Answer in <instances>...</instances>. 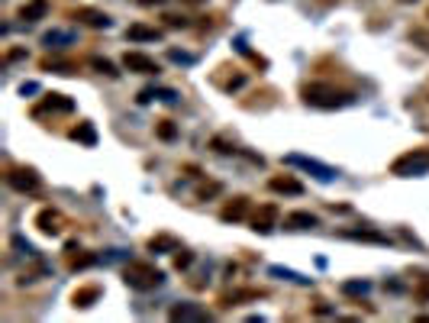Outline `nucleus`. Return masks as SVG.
Masks as SVG:
<instances>
[{"instance_id": "6", "label": "nucleus", "mask_w": 429, "mask_h": 323, "mask_svg": "<svg viewBox=\"0 0 429 323\" xmlns=\"http://www.w3.org/2000/svg\"><path fill=\"white\" fill-rule=\"evenodd\" d=\"M123 68L126 72H136V74H159V62L149 59V55H142V52H126L123 55Z\"/></svg>"}, {"instance_id": "28", "label": "nucleus", "mask_w": 429, "mask_h": 323, "mask_svg": "<svg viewBox=\"0 0 429 323\" xmlns=\"http://www.w3.org/2000/svg\"><path fill=\"white\" fill-rule=\"evenodd\" d=\"M213 194H219V184H217V181H210V184H200V191H197V198H200V200H207V198H213Z\"/></svg>"}, {"instance_id": "2", "label": "nucleus", "mask_w": 429, "mask_h": 323, "mask_svg": "<svg viewBox=\"0 0 429 323\" xmlns=\"http://www.w3.org/2000/svg\"><path fill=\"white\" fill-rule=\"evenodd\" d=\"M123 281L132 288V291H152L165 281V275L155 268L152 262H130L123 268Z\"/></svg>"}, {"instance_id": "24", "label": "nucleus", "mask_w": 429, "mask_h": 323, "mask_svg": "<svg viewBox=\"0 0 429 323\" xmlns=\"http://www.w3.org/2000/svg\"><path fill=\"white\" fill-rule=\"evenodd\" d=\"M413 298L423 304H429V275H423V278H416L413 285Z\"/></svg>"}, {"instance_id": "7", "label": "nucleus", "mask_w": 429, "mask_h": 323, "mask_svg": "<svg viewBox=\"0 0 429 323\" xmlns=\"http://www.w3.org/2000/svg\"><path fill=\"white\" fill-rule=\"evenodd\" d=\"M248 223H252L255 233H271V230L278 227V207L275 204H262L258 210L252 213V220H248Z\"/></svg>"}, {"instance_id": "8", "label": "nucleus", "mask_w": 429, "mask_h": 323, "mask_svg": "<svg viewBox=\"0 0 429 323\" xmlns=\"http://www.w3.org/2000/svg\"><path fill=\"white\" fill-rule=\"evenodd\" d=\"M72 20H78L81 26H91V30H107L110 26V16L103 10H94V7H78L72 13Z\"/></svg>"}, {"instance_id": "32", "label": "nucleus", "mask_w": 429, "mask_h": 323, "mask_svg": "<svg viewBox=\"0 0 429 323\" xmlns=\"http://www.w3.org/2000/svg\"><path fill=\"white\" fill-rule=\"evenodd\" d=\"M171 59H175V62H190V55H184V52H171Z\"/></svg>"}, {"instance_id": "16", "label": "nucleus", "mask_w": 429, "mask_h": 323, "mask_svg": "<svg viewBox=\"0 0 429 323\" xmlns=\"http://www.w3.org/2000/svg\"><path fill=\"white\" fill-rule=\"evenodd\" d=\"M49 13V0H30L26 7H20V20L23 23H36Z\"/></svg>"}, {"instance_id": "4", "label": "nucleus", "mask_w": 429, "mask_h": 323, "mask_svg": "<svg viewBox=\"0 0 429 323\" xmlns=\"http://www.w3.org/2000/svg\"><path fill=\"white\" fill-rule=\"evenodd\" d=\"M7 184L20 194H39L42 191V178L36 175V169H10Z\"/></svg>"}, {"instance_id": "10", "label": "nucleus", "mask_w": 429, "mask_h": 323, "mask_svg": "<svg viewBox=\"0 0 429 323\" xmlns=\"http://www.w3.org/2000/svg\"><path fill=\"white\" fill-rule=\"evenodd\" d=\"M313 227H320V217L310 210H294L284 217V230H313Z\"/></svg>"}, {"instance_id": "33", "label": "nucleus", "mask_w": 429, "mask_h": 323, "mask_svg": "<svg viewBox=\"0 0 429 323\" xmlns=\"http://www.w3.org/2000/svg\"><path fill=\"white\" fill-rule=\"evenodd\" d=\"M184 4H207V0H184Z\"/></svg>"}, {"instance_id": "17", "label": "nucleus", "mask_w": 429, "mask_h": 323, "mask_svg": "<svg viewBox=\"0 0 429 323\" xmlns=\"http://www.w3.org/2000/svg\"><path fill=\"white\" fill-rule=\"evenodd\" d=\"M97 298H101V288H97V285H84V288H78V291L72 294V304H74V307H91Z\"/></svg>"}, {"instance_id": "21", "label": "nucleus", "mask_w": 429, "mask_h": 323, "mask_svg": "<svg viewBox=\"0 0 429 323\" xmlns=\"http://www.w3.org/2000/svg\"><path fill=\"white\" fill-rule=\"evenodd\" d=\"M345 239H362V242H387L384 233H374V230H342Z\"/></svg>"}, {"instance_id": "22", "label": "nucleus", "mask_w": 429, "mask_h": 323, "mask_svg": "<svg viewBox=\"0 0 429 323\" xmlns=\"http://www.w3.org/2000/svg\"><path fill=\"white\" fill-rule=\"evenodd\" d=\"M72 140L84 142V146H94V142H97V132H94V126H91V123H78V126L72 130Z\"/></svg>"}, {"instance_id": "18", "label": "nucleus", "mask_w": 429, "mask_h": 323, "mask_svg": "<svg viewBox=\"0 0 429 323\" xmlns=\"http://www.w3.org/2000/svg\"><path fill=\"white\" fill-rule=\"evenodd\" d=\"M149 249L152 252H181V242L175 239V236H168V233H159L149 239Z\"/></svg>"}, {"instance_id": "5", "label": "nucleus", "mask_w": 429, "mask_h": 323, "mask_svg": "<svg viewBox=\"0 0 429 323\" xmlns=\"http://www.w3.org/2000/svg\"><path fill=\"white\" fill-rule=\"evenodd\" d=\"M36 227H39V233H45V236H62L68 227V220H65V213L55 210V207H42V210L36 213Z\"/></svg>"}, {"instance_id": "31", "label": "nucleus", "mask_w": 429, "mask_h": 323, "mask_svg": "<svg viewBox=\"0 0 429 323\" xmlns=\"http://www.w3.org/2000/svg\"><path fill=\"white\" fill-rule=\"evenodd\" d=\"M139 7H159V4H165V0H136Z\"/></svg>"}, {"instance_id": "23", "label": "nucleus", "mask_w": 429, "mask_h": 323, "mask_svg": "<svg viewBox=\"0 0 429 323\" xmlns=\"http://www.w3.org/2000/svg\"><path fill=\"white\" fill-rule=\"evenodd\" d=\"M155 132H159V140H165V142H171L178 136V126L171 123V120H159V126H155Z\"/></svg>"}, {"instance_id": "29", "label": "nucleus", "mask_w": 429, "mask_h": 323, "mask_svg": "<svg viewBox=\"0 0 429 323\" xmlns=\"http://www.w3.org/2000/svg\"><path fill=\"white\" fill-rule=\"evenodd\" d=\"M161 20H165V26H171V30H178V26H188V20H184V16H175V13H168V16H161Z\"/></svg>"}, {"instance_id": "27", "label": "nucleus", "mask_w": 429, "mask_h": 323, "mask_svg": "<svg viewBox=\"0 0 429 323\" xmlns=\"http://www.w3.org/2000/svg\"><path fill=\"white\" fill-rule=\"evenodd\" d=\"M91 65H94V68H97V72H101V74H110V78H117V68L110 65L107 59H94V62H91Z\"/></svg>"}, {"instance_id": "11", "label": "nucleus", "mask_w": 429, "mask_h": 323, "mask_svg": "<svg viewBox=\"0 0 429 323\" xmlns=\"http://www.w3.org/2000/svg\"><path fill=\"white\" fill-rule=\"evenodd\" d=\"M268 188H271L275 194H291V198L304 194V184H300L294 175H275V178L268 181Z\"/></svg>"}, {"instance_id": "13", "label": "nucleus", "mask_w": 429, "mask_h": 323, "mask_svg": "<svg viewBox=\"0 0 429 323\" xmlns=\"http://www.w3.org/2000/svg\"><path fill=\"white\" fill-rule=\"evenodd\" d=\"M287 165H300V169H307V171H316L320 181H333L336 178V171L329 169V165H320V162H313V159H300V155H287Z\"/></svg>"}, {"instance_id": "25", "label": "nucleus", "mask_w": 429, "mask_h": 323, "mask_svg": "<svg viewBox=\"0 0 429 323\" xmlns=\"http://www.w3.org/2000/svg\"><path fill=\"white\" fill-rule=\"evenodd\" d=\"M410 42H413L416 49L429 52V30H413V33H410Z\"/></svg>"}, {"instance_id": "34", "label": "nucleus", "mask_w": 429, "mask_h": 323, "mask_svg": "<svg viewBox=\"0 0 429 323\" xmlns=\"http://www.w3.org/2000/svg\"><path fill=\"white\" fill-rule=\"evenodd\" d=\"M404 4H410V0H404Z\"/></svg>"}, {"instance_id": "20", "label": "nucleus", "mask_w": 429, "mask_h": 323, "mask_svg": "<svg viewBox=\"0 0 429 323\" xmlns=\"http://www.w3.org/2000/svg\"><path fill=\"white\" fill-rule=\"evenodd\" d=\"M262 298V291H255V288H248V291H236V294H226L223 301H219V307H236L239 301H258Z\"/></svg>"}, {"instance_id": "19", "label": "nucleus", "mask_w": 429, "mask_h": 323, "mask_svg": "<svg viewBox=\"0 0 429 323\" xmlns=\"http://www.w3.org/2000/svg\"><path fill=\"white\" fill-rule=\"evenodd\" d=\"M68 268H88V265H94L97 259L94 256H88V252H81L74 242H68Z\"/></svg>"}, {"instance_id": "1", "label": "nucleus", "mask_w": 429, "mask_h": 323, "mask_svg": "<svg viewBox=\"0 0 429 323\" xmlns=\"http://www.w3.org/2000/svg\"><path fill=\"white\" fill-rule=\"evenodd\" d=\"M300 97H304V103L313 107V110H342V107L355 103V94H352V91L326 84V81H313V84H307V88L300 91Z\"/></svg>"}, {"instance_id": "12", "label": "nucleus", "mask_w": 429, "mask_h": 323, "mask_svg": "<svg viewBox=\"0 0 429 323\" xmlns=\"http://www.w3.org/2000/svg\"><path fill=\"white\" fill-rule=\"evenodd\" d=\"M246 217H248V198H233L219 210V220H226V223H239Z\"/></svg>"}, {"instance_id": "30", "label": "nucleus", "mask_w": 429, "mask_h": 323, "mask_svg": "<svg viewBox=\"0 0 429 323\" xmlns=\"http://www.w3.org/2000/svg\"><path fill=\"white\" fill-rule=\"evenodd\" d=\"M190 259H194V256H190V252H184V249H181V256L175 259V265H178V268H188V265H190Z\"/></svg>"}, {"instance_id": "14", "label": "nucleus", "mask_w": 429, "mask_h": 323, "mask_svg": "<svg viewBox=\"0 0 429 323\" xmlns=\"http://www.w3.org/2000/svg\"><path fill=\"white\" fill-rule=\"evenodd\" d=\"M126 39H130V42H159V39H161V30H155V26H146V23H132L130 30H126Z\"/></svg>"}, {"instance_id": "3", "label": "nucleus", "mask_w": 429, "mask_h": 323, "mask_svg": "<svg viewBox=\"0 0 429 323\" xmlns=\"http://www.w3.org/2000/svg\"><path fill=\"white\" fill-rule=\"evenodd\" d=\"M394 175L400 178H413V175H426L429 171V149H410V152L397 155L391 165Z\"/></svg>"}, {"instance_id": "9", "label": "nucleus", "mask_w": 429, "mask_h": 323, "mask_svg": "<svg viewBox=\"0 0 429 323\" xmlns=\"http://www.w3.org/2000/svg\"><path fill=\"white\" fill-rule=\"evenodd\" d=\"M45 110H52V113H72L74 103L68 101L65 94H49V97H45V101L36 107V110H33V117H42Z\"/></svg>"}, {"instance_id": "26", "label": "nucleus", "mask_w": 429, "mask_h": 323, "mask_svg": "<svg viewBox=\"0 0 429 323\" xmlns=\"http://www.w3.org/2000/svg\"><path fill=\"white\" fill-rule=\"evenodd\" d=\"M342 291L345 294H368V281H345Z\"/></svg>"}, {"instance_id": "15", "label": "nucleus", "mask_w": 429, "mask_h": 323, "mask_svg": "<svg viewBox=\"0 0 429 323\" xmlns=\"http://www.w3.org/2000/svg\"><path fill=\"white\" fill-rule=\"evenodd\" d=\"M168 317L171 320H210V314L204 307H194V304H175Z\"/></svg>"}]
</instances>
